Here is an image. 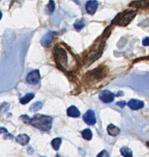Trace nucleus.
Returning a JSON list of instances; mask_svg holds the SVG:
<instances>
[{"label": "nucleus", "instance_id": "1", "mask_svg": "<svg viewBox=\"0 0 149 157\" xmlns=\"http://www.w3.org/2000/svg\"><path fill=\"white\" fill-rule=\"evenodd\" d=\"M30 124L35 128L41 130V131H49L52 126V118L50 116L45 115L36 114L30 119Z\"/></svg>", "mask_w": 149, "mask_h": 157}, {"label": "nucleus", "instance_id": "2", "mask_svg": "<svg viewBox=\"0 0 149 157\" xmlns=\"http://www.w3.org/2000/svg\"><path fill=\"white\" fill-rule=\"evenodd\" d=\"M136 12L133 10H127L124 13H120L115 18L114 22L118 25L126 26L135 17Z\"/></svg>", "mask_w": 149, "mask_h": 157}, {"label": "nucleus", "instance_id": "3", "mask_svg": "<svg viewBox=\"0 0 149 157\" xmlns=\"http://www.w3.org/2000/svg\"><path fill=\"white\" fill-rule=\"evenodd\" d=\"M55 59L57 65L62 68H66L68 66V54L62 48H57L55 51Z\"/></svg>", "mask_w": 149, "mask_h": 157}, {"label": "nucleus", "instance_id": "4", "mask_svg": "<svg viewBox=\"0 0 149 157\" xmlns=\"http://www.w3.org/2000/svg\"><path fill=\"white\" fill-rule=\"evenodd\" d=\"M40 79L41 75L38 70H35L29 72L27 75L26 78L27 82L29 84H32V85H36V84H38L39 81H40Z\"/></svg>", "mask_w": 149, "mask_h": 157}, {"label": "nucleus", "instance_id": "5", "mask_svg": "<svg viewBox=\"0 0 149 157\" xmlns=\"http://www.w3.org/2000/svg\"><path fill=\"white\" fill-rule=\"evenodd\" d=\"M115 95L109 90H103L99 94L100 100L105 103H110L114 100Z\"/></svg>", "mask_w": 149, "mask_h": 157}, {"label": "nucleus", "instance_id": "6", "mask_svg": "<svg viewBox=\"0 0 149 157\" xmlns=\"http://www.w3.org/2000/svg\"><path fill=\"white\" fill-rule=\"evenodd\" d=\"M83 119L88 125H94L96 122L95 112L92 110L87 111V112L84 115Z\"/></svg>", "mask_w": 149, "mask_h": 157}, {"label": "nucleus", "instance_id": "7", "mask_svg": "<svg viewBox=\"0 0 149 157\" xmlns=\"http://www.w3.org/2000/svg\"><path fill=\"white\" fill-rule=\"evenodd\" d=\"M98 8V2L96 0H89L86 4V10L88 13L94 14Z\"/></svg>", "mask_w": 149, "mask_h": 157}, {"label": "nucleus", "instance_id": "8", "mask_svg": "<svg viewBox=\"0 0 149 157\" xmlns=\"http://www.w3.org/2000/svg\"><path fill=\"white\" fill-rule=\"evenodd\" d=\"M56 34L55 32H49L46 34L44 35L41 39V44L43 47H49L51 44L53 39V36Z\"/></svg>", "mask_w": 149, "mask_h": 157}, {"label": "nucleus", "instance_id": "9", "mask_svg": "<svg viewBox=\"0 0 149 157\" xmlns=\"http://www.w3.org/2000/svg\"><path fill=\"white\" fill-rule=\"evenodd\" d=\"M127 105L132 110H138L144 107V103L142 101L137 100V99H131L128 102Z\"/></svg>", "mask_w": 149, "mask_h": 157}, {"label": "nucleus", "instance_id": "10", "mask_svg": "<svg viewBox=\"0 0 149 157\" xmlns=\"http://www.w3.org/2000/svg\"><path fill=\"white\" fill-rule=\"evenodd\" d=\"M17 142L20 144L21 146H25L29 141V137L25 134H21L16 137Z\"/></svg>", "mask_w": 149, "mask_h": 157}, {"label": "nucleus", "instance_id": "11", "mask_svg": "<svg viewBox=\"0 0 149 157\" xmlns=\"http://www.w3.org/2000/svg\"><path fill=\"white\" fill-rule=\"evenodd\" d=\"M67 114L70 117H77L80 116V112L78 110V109L75 106H71L67 109Z\"/></svg>", "mask_w": 149, "mask_h": 157}, {"label": "nucleus", "instance_id": "12", "mask_svg": "<svg viewBox=\"0 0 149 157\" xmlns=\"http://www.w3.org/2000/svg\"><path fill=\"white\" fill-rule=\"evenodd\" d=\"M107 131L108 132V133L109 135L111 136H117L118 134L120 133V128H118L116 126H114V124H109L108 125V128H107Z\"/></svg>", "mask_w": 149, "mask_h": 157}, {"label": "nucleus", "instance_id": "13", "mask_svg": "<svg viewBox=\"0 0 149 157\" xmlns=\"http://www.w3.org/2000/svg\"><path fill=\"white\" fill-rule=\"evenodd\" d=\"M34 94L28 93V94H27L25 96H24L22 98H21L20 102L23 105L27 104V103H28L30 101L32 100V99L34 98Z\"/></svg>", "mask_w": 149, "mask_h": 157}, {"label": "nucleus", "instance_id": "14", "mask_svg": "<svg viewBox=\"0 0 149 157\" xmlns=\"http://www.w3.org/2000/svg\"><path fill=\"white\" fill-rule=\"evenodd\" d=\"M120 153L124 157H133L132 151L126 146L123 147L120 149Z\"/></svg>", "mask_w": 149, "mask_h": 157}, {"label": "nucleus", "instance_id": "15", "mask_svg": "<svg viewBox=\"0 0 149 157\" xmlns=\"http://www.w3.org/2000/svg\"><path fill=\"white\" fill-rule=\"evenodd\" d=\"M82 134V137L84 139V140H90L91 139L92 137V131H90V129H85L83 131L81 132Z\"/></svg>", "mask_w": 149, "mask_h": 157}, {"label": "nucleus", "instance_id": "16", "mask_svg": "<svg viewBox=\"0 0 149 157\" xmlns=\"http://www.w3.org/2000/svg\"><path fill=\"white\" fill-rule=\"evenodd\" d=\"M62 143V140L60 138H56L53 140V141H51V145H52V147H53V149L55 150H58L60 145H61Z\"/></svg>", "mask_w": 149, "mask_h": 157}, {"label": "nucleus", "instance_id": "17", "mask_svg": "<svg viewBox=\"0 0 149 157\" xmlns=\"http://www.w3.org/2000/svg\"><path fill=\"white\" fill-rule=\"evenodd\" d=\"M85 26V23L83 20H80V21H77L75 23H74V28L75 29H77V31H80V30L82 29Z\"/></svg>", "mask_w": 149, "mask_h": 157}, {"label": "nucleus", "instance_id": "18", "mask_svg": "<svg viewBox=\"0 0 149 157\" xmlns=\"http://www.w3.org/2000/svg\"><path fill=\"white\" fill-rule=\"evenodd\" d=\"M0 133L3 135L5 139H13V136L9 133L8 131L5 128H0Z\"/></svg>", "mask_w": 149, "mask_h": 157}, {"label": "nucleus", "instance_id": "19", "mask_svg": "<svg viewBox=\"0 0 149 157\" xmlns=\"http://www.w3.org/2000/svg\"><path fill=\"white\" fill-rule=\"evenodd\" d=\"M47 13L49 14H52L55 10V3L53 0H50L47 6Z\"/></svg>", "mask_w": 149, "mask_h": 157}, {"label": "nucleus", "instance_id": "20", "mask_svg": "<svg viewBox=\"0 0 149 157\" xmlns=\"http://www.w3.org/2000/svg\"><path fill=\"white\" fill-rule=\"evenodd\" d=\"M42 102H34V104L32 105L31 107H30V109H31L33 111H37L38 110H40L42 108Z\"/></svg>", "mask_w": 149, "mask_h": 157}, {"label": "nucleus", "instance_id": "21", "mask_svg": "<svg viewBox=\"0 0 149 157\" xmlns=\"http://www.w3.org/2000/svg\"><path fill=\"white\" fill-rule=\"evenodd\" d=\"M96 157H109V154L106 150H103L97 155Z\"/></svg>", "mask_w": 149, "mask_h": 157}, {"label": "nucleus", "instance_id": "22", "mask_svg": "<svg viewBox=\"0 0 149 157\" xmlns=\"http://www.w3.org/2000/svg\"><path fill=\"white\" fill-rule=\"evenodd\" d=\"M21 119L23 120L24 123H29L30 122V118L27 116H22L21 117Z\"/></svg>", "mask_w": 149, "mask_h": 157}, {"label": "nucleus", "instance_id": "23", "mask_svg": "<svg viewBox=\"0 0 149 157\" xmlns=\"http://www.w3.org/2000/svg\"><path fill=\"white\" fill-rule=\"evenodd\" d=\"M126 104L127 103H126L125 101H120V102H118L116 103L117 105H118V106L122 107V108H123L124 106H125Z\"/></svg>", "mask_w": 149, "mask_h": 157}, {"label": "nucleus", "instance_id": "24", "mask_svg": "<svg viewBox=\"0 0 149 157\" xmlns=\"http://www.w3.org/2000/svg\"><path fill=\"white\" fill-rule=\"evenodd\" d=\"M148 38L147 37L145 39H144V40H143L142 43L143 45H144V46H148V44H149V42H148Z\"/></svg>", "mask_w": 149, "mask_h": 157}, {"label": "nucleus", "instance_id": "25", "mask_svg": "<svg viewBox=\"0 0 149 157\" xmlns=\"http://www.w3.org/2000/svg\"><path fill=\"white\" fill-rule=\"evenodd\" d=\"M2 17V12L0 11V20H1Z\"/></svg>", "mask_w": 149, "mask_h": 157}, {"label": "nucleus", "instance_id": "26", "mask_svg": "<svg viewBox=\"0 0 149 157\" xmlns=\"http://www.w3.org/2000/svg\"><path fill=\"white\" fill-rule=\"evenodd\" d=\"M0 1H1V0H0Z\"/></svg>", "mask_w": 149, "mask_h": 157}]
</instances>
